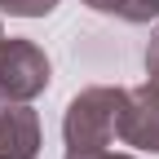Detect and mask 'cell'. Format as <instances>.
<instances>
[{
  "instance_id": "1",
  "label": "cell",
  "mask_w": 159,
  "mask_h": 159,
  "mask_svg": "<svg viewBox=\"0 0 159 159\" xmlns=\"http://www.w3.org/2000/svg\"><path fill=\"white\" fill-rule=\"evenodd\" d=\"M119 111H124V93L115 89H89L84 97H75L66 111V159L102 155L106 142L119 133Z\"/></svg>"
},
{
  "instance_id": "2",
  "label": "cell",
  "mask_w": 159,
  "mask_h": 159,
  "mask_svg": "<svg viewBox=\"0 0 159 159\" xmlns=\"http://www.w3.org/2000/svg\"><path fill=\"white\" fill-rule=\"evenodd\" d=\"M49 84V57L31 40H5L0 35V97L27 102Z\"/></svg>"
},
{
  "instance_id": "3",
  "label": "cell",
  "mask_w": 159,
  "mask_h": 159,
  "mask_svg": "<svg viewBox=\"0 0 159 159\" xmlns=\"http://www.w3.org/2000/svg\"><path fill=\"white\" fill-rule=\"evenodd\" d=\"M40 124L27 106H0V159H35Z\"/></svg>"
},
{
  "instance_id": "4",
  "label": "cell",
  "mask_w": 159,
  "mask_h": 159,
  "mask_svg": "<svg viewBox=\"0 0 159 159\" xmlns=\"http://www.w3.org/2000/svg\"><path fill=\"white\" fill-rule=\"evenodd\" d=\"M89 5L102 9V13H119L128 22H146V18L159 13V0H89Z\"/></svg>"
},
{
  "instance_id": "5",
  "label": "cell",
  "mask_w": 159,
  "mask_h": 159,
  "mask_svg": "<svg viewBox=\"0 0 159 159\" xmlns=\"http://www.w3.org/2000/svg\"><path fill=\"white\" fill-rule=\"evenodd\" d=\"M57 5V0H0V9H9L18 18H40V13H49Z\"/></svg>"
},
{
  "instance_id": "6",
  "label": "cell",
  "mask_w": 159,
  "mask_h": 159,
  "mask_svg": "<svg viewBox=\"0 0 159 159\" xmlns=\"http://www.w3.org/2000/svg\"><path fill=\"white\" fill-rule=\"evenodd\" d=\"M146 66H150L155 84H159V35H155V44H150V53H146Z\"/></svg>"
},
{
  "instance_id": "7",
  "label": "cell",
  "mask_w": 159,
  "mask_h": 159,
  "mask_svg": "<svg viewBox=\"0 0 159 159\" xmlns=\"http://www.w3.org/2000/svg\"><path fill=\"white\" fill-rule=\"evenodd\" d=\"M84 159H124V155H84Z\"/></svg>"
}]
</instances>
